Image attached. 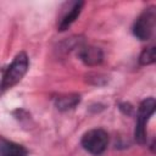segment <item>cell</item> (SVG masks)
Segmentation results:
<instances>
[{"instance_id": "obj_3", "label": "cell", "mask_w": 156, "mask_h": 156, "mask_svg": "<svg viewBox=\"0 0 156 156\" xmlns=\"http://www.w3.org/2000/svg\"><path fill=\"white\" fill-rule=\"evenodd\" d=\"M156 23V11L155 6H150L145 9L141 15L136 18L133 26V34L140 40H149L155 29Z\"/></svg>"}, {"instance_id": "obj_7", "label": "cell", "mask_w": 156, "mask_h": 156, "mask_svg": "<svg viewBox=\"0 0 156 156\" xmlns=\"http://www.w3.org/2000/svg\"><path fill=\"white\" fill-rule=\"evenodd\" d=\"M55 106L60 111H68L74 108L80 102V95L77 93H69V94H62L55 98Z\"/></svg>"}, {"instance_id": "obj_4", "label": "cell", "mask_w": 156, "mask_h": 156, "mask_svg": "<svg viewBox=\"0 0 156 156\" xmlns=\"http://www.w3.org/2000/svg\"><path fill=\"white\" fill-rule=\"evenodd\" d=\"M155 99L154 98H147L143 100L138 107V117H136V124H135V130H134V136L135 140L139 144H145L146 143V130L145 126L146 122L149 121L150 116H152L155 111Z\"/></svg>"}, {"instance_id": "obj_6", "label": "cell", "mask_w": 156, "mask_h": 156, "mask_svg": "<svg viewBox=\"0 0 156 156\" xmlns=\"http://www.w3.org/2000/svg\"><path fill=\"white\" fill-rule=\"evenodd\" d=\"M79 58L87 65V66H96L102 62L104 54L101 49L93 46V45H85L79 49Z\"/></svg>"}, {"instance_id": "obj_8", "label": "cell", "mask_w": 156, "mask_h": 156, "mask_svg": "<svg viewBox=\"0 0 156 156\" xmlns=\"http://www.w3.org/2000/svg\"><path fill=\"white\" fill-rule=\"evenodd\" d=\"M0 156H28V152L22 145L0 138Z\"/></svg>"}, {"instance_id": "obj_10", "label": "cell", "mask_w": 156, "mask_h": 156, "mask_svg": "<svg viewBox=\"0 0 156 156\" xmlns=\"http://www.w3.org/2000/svg\"><path fill=\"white\" fill-rule=\"evenodd\" d=\"M1 90H2V87H1V82H0V94H1Z\"/></svg>"}, {"instance_id": "obj_9", "label": "cell", "mask_w": 156, "mask_h": 156, "mask_svg": "<svg viewBox=\"0 0 156 156\" xmlns=\"http://www.w3.org/2000/svg\"><path fill=\"white\" fill-rule=\"evenodd\" d=\"M154 62H155V46L145 48L139 56V63L143 66H147Z\"/></svg>"}, {"instance_id": "obj_5", "label": "cell", "mask_w": 156, "mask_h": 156, "mask_svg": "<svg viewBox=\"0 0 156 156\" xmlns=\"http://www.w3.org/2000/svg\"><path fill=\"white\" fill-rule=\"evenodd\" d=\"M84 6L83 1H74L71 4V6H68V11H66L63 13V16L60 18L58 24H57V29L60 32H63L66 29H68L71 27V24L77 20V17L80 15L82 9Z\"/></svg>"}, {"instance_id": "obj_2", "label": "cell", "mask_w": 156, "mask_h": 156, "mask_svg": "<svg viewBox=\"0 0 156 156\" xmlns=\"http://www.w3.org/2000/svg\"><path fill=\"white\" fill-rule=\"evenodd\" d=\"M82 146L93 155H101L108 145V134L101 128L88 130L82 136Z\"/></svg>"}, {"instance_id": "obj_1", "label": "cell", "mask_w": 156, "mask_h": 156, "mask_svg": "<svg viewBox=\"0 0 156 156\" xmlns=\"http://www.w3.org/2000/svg\"><path fill=\"white\" fill-rule=\"evenodd\" d=\"M29 67V58L24 51H21L15 56L10 66L5 69L2 79H1V87L2 90L10 89L13 85H16L27 73Z\"/></svg>"}]
</instances>
